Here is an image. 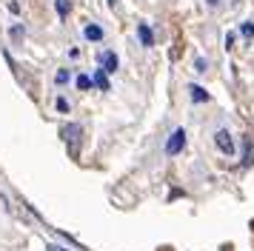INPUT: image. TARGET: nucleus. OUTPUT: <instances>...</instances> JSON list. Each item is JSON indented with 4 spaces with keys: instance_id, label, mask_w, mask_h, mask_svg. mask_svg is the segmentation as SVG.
<instances>
[{
    "instance_id": "18",
    "label": "nucleus",
    "mask_w": 254,
    "mask_h": 251,
    "mask_svg": "<svg viewBox=\"0 0 254 251\" xmlns=\"http://www.w3.org/2000/svg\"><path fill=\"white\" fill-rule=\"evenodd\" d=\"M217 3H220V0H208V6H217Z\"/></svg>"
},
{
    "instance_id": "8",
    "label": "nucleus",
    "mask_w": 254,
    "mask_h": 251,
    "mask_svg": "<svg viewBox=\"0 0 254 251\" xmlns=\"http://www.w3.org/2000/svg\"><path fill=\"white\" fill-rule=\"evenodd\" d=\"M63 137H66V143H74V140L80 137V126H77V123L66 126V128H63Z\"/></svg>"
},
{
    "instance_id": "3",
    "label": "nucleus",
    "mask_w": 254,
    "mask_h": 251,
    "mask_svg": "<svg viewBox=\"0 0 254 251\" xmlns=\"http://www.w3.org/2000/svg\"><path fill=\"white\" fill-rule=\"evenodd\" d=\"M117 63H120V60H117V55H115V52H103V55H100V68H103L106 74H112V71H117Z\"/></svg>"
},
{
    "instance_id": "5",
    "label": "nucleus",
    "mask_w": 254,
    "mask_h": 251,
    "mask_svg": "<svg viewBox=\"0 0 254 251\" xmlns=\"http://www.w3.org/2000/svg\"><path fill=\"white\" fill-rule=\"evenodd\" d=\"M92 86H97L100 91H109V77H106L103 68H97V71L92 74Z\"/></svg>"
},
{
    "instance_id": "13",
    "label": "nucleus",
    "mask_w": 254,
    "mask_h": 251,
    "mask_svg": "<svg viewBox=\"0 0 254 251\" xmlns=\"http://www.w3.org/2000/svg\"><path fill=\"white\" fill-rule=\"evenodd\" d=\"M240 34L252 40V37H254V23H243V26H240Z\"/></svg>"
},
{
    "instance_id": "15",
    "label": "nucleus",
    "mask_w": 254,
    "mask_h": 251,
    "mask_svg": "<svg viewBox=\"0 0 254 251\" xmlns=\"http://www.w3.org/2000/svg\"><path fill=\"white\" fill-rule=\"evenodd\" d=\"M194 66H197V71H206V60H203V57H197Z\"/></svg>"
},
{
    "instance_id": "7",
    "label": "nucleus",
    "mask_w": 254,
    "mask_h": 251,
    "mask_svg": "<svg viewBox=\"0 0 254 251\" xmlns=\"http://www.w3.org/2000/svg\"><path fill=\"white\" fill-rule=\"evenodd\" d=\"M86 37H89V40H103V29H100V26H97V23H89V26H86Z\"/></svg>"
},
{
    "instance_id": "14",
    "label": "nucleus",
    "mask_w": 254,
    "mask_h": 251,
    "mask_svg": "<svg viewBox=\"0 0 254 251\" xmlns=\"http://www.w3.org/2000/svg\"><path fill=\"white\" fill-rule=\"evenodd\" d=\"M58 109L60 112H69V100L66 97H58Z\"/></svg>"
},
{
    "instance_id": "19",
    "label": "nucleus",
    "mask_w": 254,
    "mask_h": 251,
    "mask_svg": "<svg viewBox=\"0 0 254 251\" xmlns=\"http://www.w3.org/2000/svg\"><path fill=\"white\" fill-rule=\"evenodd\" d=\"M115 3H117V0H109V6H112V9H115Z\"/></svg>"
},
{
    "instance_id": "17",
    "label": "nucleus",
    "mask_w": 254,
    "mask_h": 251,
    "mask_svg": "<svg viewBox=\"0 0 254 251\" xmlns=\"http://www.w3.org/2000/svg\"><path fill=\"white\" fill-rule=\"evenodd\" d=\"M46 251H69V249H63V246H49Z\"/></svg>"
},
{
    "instance_id": "4",
    "label": "nucleus",
    "mask_w": 254,
    "mask_h": 251,
    "mask_svg": "<svg viewBox=\"0 0 254 251\" xmlns=\"http://www.w3.org/2000/svg\"><path fill=\"white\" fill-rule=\"evenodd\" d=\"M137 37H140V43L146 46H154V34H151V29H149V23H137Z\"/></svg>"
},
{
    "instance_id": "6",
    "label": "nucleus",
    "mask_w": 254,
    "mask_h": 251,
    "mask_svg": "<svg viewBox=\"0 0 254 251\" xmlns=\"http://www.w3.org/2000/svg\"><path fill=\"white\" fill-rule=\"evenodd\" d=\"M189 91H191V100L194 103H206L208 100V91L203 89V86H189Z\"/></svg>"
},
{
    "instance_id": "2",
    "label": "nucleus",
    "mask_w": 254,
    "mask_h": 251,
    "mask_svg": "<svg viewBox=\"0 0 254 251\" xmlns=\"http://www.w3.org/2000/svg\"><path fill=\"white\" fill-rule=\"evenodd\" d=\"M214 146H217L226 157H231V154H234V140H231V134L226 131V128H220L217 134H214Z\"/></svg>"
},
{
    "instance_id": "9",
    "label": "nucleus",
    "mask_w": 254,
    "mask_h": 251,
    "mask_svg": "<svg viewBox=\"0 0 254 251\" xmlns=\"http://www.w3.org/2000/svg\"><path fill=\"white\" fill-rule=\"evenodd\" d=\"M55 9H58V14H60V17H69L71 3H69V0H55Z\"/></svg>"
},
{
    "instance_id": "1",
    "label": "nucleus",
    "mask_w": 254,
    "mask_h": 251,
    "mask_svg": "<svg viewBox=\"0 0 254 251\" xmlns=\"http://www.w3.org/2000/svg\"><path fill=\"white\" fill-rule=\"evenodd\" d=\"M183 146H186V131H183V128H174L172 137L166 140V154L174 157V154H180V151H183Z\"/></svg>"
},
{
    "instance_id": "10",
    "label": "nucleus",
    "mask_w": 254,
    "mask_h": 251,
    "mask_svg": "<svg viewBox=\"0 0 254 251\" xmlns=\"http://www.w3.org/2000/svg\"><path fill=\"white\" fill-rule=\"evenodd\" d=\"M77 89L89 91V89H92V77H89V74H77Z\"/></svg>"
},
{
    "instance_id": "12",
    "label": "nucleus",
    "mask_w": 254,
    "mask_h": 251,
    "mask_svg": "<svg viewBox=\"0 0 254 251\" xmlns=\"http://www.w3.org/2000/svg\"><path fill=\"white\" fill-rule=\"evenodd\" d=\"M23 37H26L23 26H12V40H14V43H20V40H23Z\"/></svg>"
},
{
    "instance_id": "16",
    "label": "nucleus",
    "mask_w": 254,
    "mask_h": 251,
    "mask_svg": "<svg viewBox=\"0 0 254 251\" xmlns=\"http://www.w3.org/2000/svg\"><path fill=\"white\" fill-rule=\"evenodd\" d=\"M231 46H234V34L229 32V34H226V49H231Z\"/></svg>"
},
{
    "instance_id": "11",
    "label": "nucleus",
    "mask_w": 254,
    "mask_h": 251,
    "mask_svg": "<svg viewBox=\"0 0 254 251\" xmlns=\"http://www.w3.org/2000/svg\"><path fill=\"white\" fill-rule=\"evenodd\" d=\"M55 83H58V86L69 83V68H58V74H55Z\"/></svg>"
}]
</instances>
